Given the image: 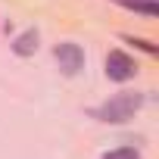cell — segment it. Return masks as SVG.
Returning <instances> with one entry per match:
<instances>
[{
	"instance_id": "cell-1",
	"label": "cell",
	"mask_w": 159,
	"mask_h": 159,
	"mask_svg": "<svg viewBox=\"0 0 159 159\" xmlns=\"http://www.w3.org/2000/svg\"><path fill=\"white\" fill-rule=\"evenodd\" d=\"M137 106H140V97H137V94H119V97H112L109 103H103L100 109H94V116H97L100 122H125V119L134 116Z\"/></svg>"
},
{
	"instance_id": "cell-2",
	"label": "cell",
	"mask_w": 159,
	"mask_h": 159,
	"mask_svg": "<svg viewBox=\"0 0 159 159\" xmlns=\"http://www.w3.org/2000/svg\"><path fill=\"white\" fill-rule=\"evenodd\" d=\"M134 72H137V66H134V59L128 53L109 50V56H106V78H112V81H128Z\"/></svg>"
},
{
	"instance_id": "cell-3",
	"label": "cell",
	"mask_w": 159,
	"mask_h": 159,
	"mask_svg": "<svg viewBox=\"0 0 159 159\" xmlns=\"http://www.w3.org/2000/svg\"><path fill=\"white\" fill-rule=\"evenodd\" d=\"M53 56H56V62H59V69H62L66 75H75L78 69L84 66V53H81L78 44H59V47L53 50Z\"/></svg>"
},
{
	"instance_id": "cell-4",
	"label": "cell",
	"mask_w": 159,
	"mask_h": 159,
	"mask_svg": "<svg viewBox=\"0 0 159 159\" xmlns=\"http://www.w3.org/2000/svg\"><path fill=\"white\" fill-rule=\"evenodd\" d=\"M13 50H16L19 56H31V53L38 50V31H25V34H19L16 44H13Z\"/></svg>"
},
{
	"instance_id": "cell-5",
	"label": "cell",
	"mask_w": 159,
	"mask_h": 159,
	"mask_svg": "<svg viewBox=\"0 0 159 159\" xmlns=\"http://www.w3.org/2000/svg\"><path fill=\"white\" fill-rule=\"evenodd\" d=\"M103 159H140V153H137V150H131V147H119V150L103 153Z\"/></svg>"
}]
</instances>
